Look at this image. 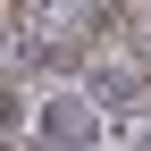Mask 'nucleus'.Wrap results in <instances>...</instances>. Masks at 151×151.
Here are the masks:
<instances>
[{"mask_svg":"<svg viewBox=\"0 0 151 151\" xmlns=\"http://www.w3.org/2000/svg\"><path fill=\"white\" fill-rule=\"evenodd\" d=\"M84 109H76V101H50V143H84Z\"/></svg>","mask_w":151,"mask_h":151,"instance_id":"nucleus-1","label":"nucleus"}]
</instances>
